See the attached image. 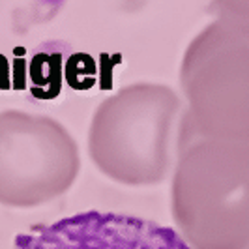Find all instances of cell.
Segmentation results:
<instances>
[{
    "mask_svg": "<svg viewBox=\"0 0 249 249\" xmlns=\"http://www.w3.org/2000/svg\"><path fill=\"white\" fill-rule=\"evenodd\" d=\"M81 156L71 133L49 116L0 114V200L36 206L73 186Z\"/></svg>",
    "mask_w": 249,
    "mask_h": 249,
    "instance_id": "277c9868",
    "label": "cell"
},
{
    "mask_svg": "<svg viewBox=\"0 0 249 249\" xmlns=\"http://www.w3.org/2000/svg\"><path fill=\"white\" fill-rule=\"evenodd\" d=\"M186 98L178 142L219 139L249 142V39L210 23L184 53Z\"/></svg>",
    "mask_w": 249,
    "mask_h": 249,
    "instance_id": "3957f363",
    "label": "cell"
},
{
    "mask_svg": "<svg viewBox=\"0 0 249 249\" xmlns=\"http://www.w3.org/2000/svg\"><path fill=\"white\" fill-rule=\"evenodd\" d=\"M171 208L191 249L249 248V142H178Z\"/></svg>",
    "mask_w": 249,
    "mask_h": 249,
    "instance_id": "6da1fadb",
    "label": "cell"
},
{
    "mask_svg": "<svg viewBox=\"0 0 249 249\" xmlns=\"http://www.w3.org/2000/svg\"><path fill=\"white\" fill-rule=\"evenodd\" d=\"M248 249H249V248H248Z\"/></svg>",
    "mask_w": 249,
    "mask_h": 249,
    "instance_id": "52a82bcc",
    "label": "cell"
},
{
    "mask_svg": "<svg viewBox=\"0 0 249 249\" xmlns=\"http://www.w3.org/2000/svg\"><path fill=\"white\" fill-rule=\"evenodd\" d=\"M13 249H191L175 229L125 213L88 210L34 225Z\"/></svg>",
    "mask_w": 249,
    "mask_h": 249,
    "instance_id": "5b68a950",
    "label": "cell"
},
{
    "mask_svg": "<svg viewBox=\"0 0 249 249\" xmlns=\"http://www.w3.org/2000/svg\"><path fill=\"white\" fill-rule=\"evenodd\" d=\"M182 101L156 83L120 88L94 112L88 154L105 176L125 186L163 182L178 154Z\"/></svg>",
    "mask_w": 249,
    "mask_h": 249,
    "instance_id": "7a4b0ae2",
    "label": "cell"
},
{
    "mask_svg": "<svg viewBox=\"0 0 249 249\" xmlns=\"http://www.w3.org/2000/svg\"><path fill=\"white\" fill-rule=\"evenodd\" d=\"M210 12L215 15V23L229 28L238 36L249 39V2L229 0V2H213Z\"/></svg>",
    "mask_w": 249,
    "mask_h": 249,
    "instance_id": "8992f818",
    "label": "cell"
}]
</instances>
